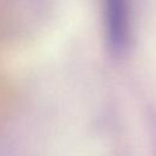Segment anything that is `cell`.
<instances>
[{"instance_id": "1", "label": "cell", "mask_w": 156, "mask_h": 156, "mask_svg": "<svg viewBox=\"0 0 156 156\" xmlns=\"http://www.w3.org/2000/svg\"><path fill=\"white\" fill-rule=\"evenodd\" d=\"M104 4L108 43L113 50H121L128 39V4L126 0H104Z\"/></svg>"}]
</instances>
